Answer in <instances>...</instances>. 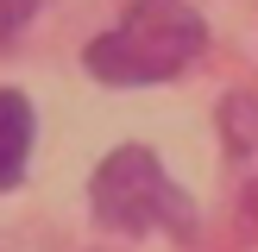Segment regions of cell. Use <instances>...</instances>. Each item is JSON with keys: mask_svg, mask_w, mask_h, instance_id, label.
I'll list each match as a JSON object with an SVG mask.
<instances>
[{"mask_svg": "<svg viewBox=\"0 0 258 252\" xmlns=\"http://www.w3.org/2000/svg\"><path fill=\"white\" fill-rule=\"evenodd\" d=\"M208 44V25L189 0H133L120 13V25L88 44V76L113 88H139V82H170Z\"/></svg>", "mask_w": 258, "mask_h": 252, "instance_id": "1", "label": "cell"}, {"mask_svg": "<svg viewBox=\"0 0 258 252\" xmlns=\"http://www.w3.org/2000/svg\"><path fill=\"white\" fill-rule=\"evenodd\" d=\"M32 101L19 95V88H0V189H13L25 176V164H32Z\"/></svg>", "mask_w": 258, "mask_h": 252, "instance_id": "3", "label": "cell"}, {"mask_svg": "<svg viewBox=\"0 0 258 252\" xmlns=\"http://www.w3.org/2000/svg\"><path fill=\"white\" fill-rule=\"evenodd\" d=\"M32 13H38V0H0V44H7V38L19 32Z\"/></svg>", "mask_w": 258, "mask_h": 252, "instance_id": "4", "label": "cell"}, {"mask_svg": "<svg viewBox=\"0 0 258 252\" xmlns=\"http://www.w3.org/2000/svg\"><path fill=\"white\" fill-rule=\"evenodd\" d=\"M88 202H95V221L113 227V233H151V227H164V233H176V239L196 233L189 196L164 176V164L151 158L145 145H120L113 151L95 170V183H88Z\"/></svg>", "mask_w": 258, "mask_h": 252, "instance_id": "2", "label": "cell"}]
</instances>
